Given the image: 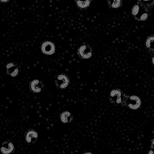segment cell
Returning a JSON list of instances; mask_svg holds the SVG:
<instances>
[{
  "label": "cell",
  "instance_id": "cell-1",
  "mask_svg": "<svg viewBox=\"0 0 154 154\" xmlns=\"http://www.w3.org/2000/svg\"><path fill=\"white\" fill-rule=\"evenodd\" d=\"M79 55L84 59H88L92 55V49L89 45H83L78 49Z\"/></svg>",
  "mask_w": 154,
  "mask_h": 154
},
{
  "label": "cell",
  "instance_id": "cell-2",
  "mask_svg": "<svg viewBox=\"0 0 154 154\" xmlns=\"http://www.w3.org/2000/svg\"><path fill=\"white\" fill-rule=\"evenodd\" d=\"M41 50L44 54L46 55H52L55 53V47L54 45L50 41L43 43L41 46Z\"/></svg>",
  "mask_w": 154,
  "mask_h": 154
},
{
  "label": "cell",
  "instance_id": "cell-3",
  "mask_svg": "<svg viewBox=\"0 0 154 154\" xmlns=\"http://www.w3.org/2000/svg\"><path fill=\"white\" fill-rule=\"evenodd\" d=\"M128 106L131 109H137L140 107L141 101L140 99L136 95H132L129 98L128 102Z\"/></svg>",
  "mask_w": 154,
  "mask_h": 154
},
{
  "label": "cell",
  "instance_id": "cell-4",
  "mask_svg": "<svg viewBox=\"0 0 154 154\" xmlns=\"http://www.w3.org/2000/svg\"><path fill=\"white\" fill-rule=\"evenodd\" d=\"M69 83V79L66 75L62 74L57 76L56 84L59 88L61 89L66 88L68 86Z\"/></svg>",
  "mask_w": 154,
  "mask_h": 154
},
{
  "label": "cell",
  "instance_id": "cell-5",
  "mask_svg": "<svg viewBox=\"0 0 154 154\" xmlns=\"http://www.w3.org/2000/svg\"><path fill=\"white\" fill-rule=\"evenodd\" d=\"M14 148V145L11 142H5L2 145L1 150L3 154H8L13 151Z\"/></svg>",
  "mask_w": 154,
  "mask_h": 154
},
{
  "label": "cell",
  "instance_id": "cell-6",
  "mask_svg": "<svg viewBox=\"0 0 154 154\" xmlns=\"http://www.w3.org/2000/svg\"><path fill=\"white\" fill-rule=\"evenodd\" d=\"M8 73L13 77L17 76L19 72L18 69L15 65L12 63L8 64L7 66Z\"/></svg>",
  "mask_w": 154,
  "mask_h": 154
},
{
  "label": "cell",
  "instance_id": "cell-7",
  "mask_svg": "<svg viewBox=\"0 0 154 154\" xmlns=\"http://www.w3.org/2000/svg\"><path fill=\"white\" fill-rule=\"evenodd\" d=\"M43 85L38 80L33 81L30 84V88L31 90L35 92L38 93L41 91Z\"/></svg>",
  "mask_w": 154,
  "mask_h": 154
},
{
  "label": "cell",
  "instance_id": "cell-8",
  "mask_svg": "<svg viewBox=\"0 0 154 154\" xmlns=\"http://www.w3.org/2000/svg\"><path fill=\"white\" fill-rule=\"evenodd\" d=\"M38 138V133L35 131H30L26 135V140L28 143L34 142Z\"/></svg>",
  "mask_w": 154,
  "mask_h": 154
},
{
  "label": "cell",
  "instance_id": "cell-9",
  "mask_svg": "<svg viewBox=\"0 0 154 154\" xmlns=\"http://www.w3.org/2000/svg\"><path fill=\"white\" fill-rule=\"evenodd\" d=\"M121 94L120 92L118 90H113L110 93V96L113 101L116 103H120L121 102Z\"/></svg>",
  "mask_w": 154,
  "mask_h": 154
},
{
  "label": "cell",
  "instance_id": "cell-10",
  "mask_svg": "<svg viewBox=\"0 0 154 154\" xmlns=\"http://www.w3.org/2000/svg\"><path fill=\"white\" fill-rule=\"evenodd\" d=\"M61 120L64 123L71 122L72 120L71 113L69 112L65 111L63 112L61 115Z\"/></svg>",
  "mask_w": 154,
  "mask_h": 154
},
{
  "label": "cell",
  "instance_id": "cell-11",
  "mask_svg": "<svg viewBox=\"0 0 154 154\" xmlns=\"http://www.w3.org/2000/svg\"><path fill=\"white\" fill-rule=\"evenodd\" d=\"M91 2L90 1H78L76 2L77 5L78 7H80L81 8H87L90 5Z\"/></svg>",
  "mask_w": 154,
  "mask_h": 154
},
{
  "label": "cell",
  "instance_id": "cell-12",
  "mask_svg": "<svg viewBox=\"0 0 154 154\" xmlns=\"http://www.w3.org/2000/svg\"><path fill=\"white\" fill-rule=\"evenodd\" d=\"M140 8L138 5H135L132 9V14L133 16H136L137 15L139 11Z\"/></svg>",
  "mask_w": 154,
  "mask_h": 154
},
{
  "label": "cell",
  "instance_id": "cell-13",
  "mask_svg": "<svg viewBox=\"0 0 154 154\" xmlns=\"http://www.w3.org/2000/svg\"><path fill=\"white\" fill-rule=\"evenodd\" d=\"M153 41H154V37L153 36L149 38L146 41V46L147 47L149 48L151 47V45H152Z\"/></svg>",
  "mask_w": 154,
  "mask_h": 154
},
{
  "label": "cell",
  "instance_id": "cell-14",
  "mask_svg": "<svg viewBox=\"0 0 154 154\" xmlns=\"http://www.w3.org/2000/svg\"><path fill=\"white\" fill-rule=\"evenodd\" d=\"M120 1H114L112 3L111 7L112 8H118L120 6Z\"/></svg>",
  "mask_w": 154,
  "mask_h": 154
},
{
  "label": "cell",
  "instance_id": "cell-15",
  "mask_svg": "<svg viewBox=\"0 0 154 154\" xmlns=\"http://www.w3.org/2000/svg\"><path fill=\"white\" fill-rule=\"evenodd\" d=\"M148 18V14L147 13H144L141 15L140 17V20H145Z\"/></svg>",
  "mask_w": 154,
  "mask_h": 154
},
{
  "label": "cell",
  "instance_id": "cell-16",
  "mask_svg": "<svg viewBox=\"0 0 154 154\" xmlns=\"http://www.w3.org/2000/svg\"><path fill=\"white\" fill-rule=\"evenodd\" d=\"M149 154H153V151L151 150V151H149Z\"/></svg>",
  "mask_w": 154,
  "mask_h": 154
},
{
  "label": "cell",
  "instance_id": "cell-17",
  "mask_svg": "<svg viewBox=\"0 0 154 154\" xmlns=\"http://www.w3.org/2000/svg\"><path fill=\"white\" fill-rule=\"evenodd\" d=\"M84 154H92V153L91 152H86V153H85Z\"/></svg>",
  "mask_w": 154,
  "mask_h": 154
},
{
  "label": "cell",
  "instance_id": "cell-18",
  "mask_svg": "<svg viewBox=\"0 0 154 154\" xmlns=\"http://www.w3.org/2000/svg\"><path fill=\"white\" fill-rule=\"evenodd\" d=\"M152 62H153V63L154 64V58H153V60H152Z\"/></svg>",
  "mask_w": 154,
  "mask_h": 154
}]
</instances>
